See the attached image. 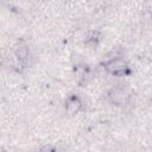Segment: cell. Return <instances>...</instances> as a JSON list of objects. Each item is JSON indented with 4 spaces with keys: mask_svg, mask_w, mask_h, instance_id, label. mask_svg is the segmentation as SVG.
Masks as SVG:
<instances>
[{
    "mask_svg": "<svg viewBox=\"0 0 152 152\" xmlns=\"http://www.w3.org/2000/svg\"><path fill=\"white\" fill-rule=\"evenodd\" d=\"M104 68L112 72V74H115V75H119L121 72L125 71V69L127 68V63L124 58H120V57H115V58H112L109 59L108 62L104 63Z\"/></svg>",
    "mask_w": 152,
    "mask_h": 152,
    "instance_id": "cell-1",
    "label": "cell"
},
{
    "mask_svg": "<svg viewBox=\"0 0 152 152\" xmlns=\"http://www.w3.org/2000/svg\"><path fill=\"white\" fill-rule=\"evenodd\" d=\"M80 108H81V101L78 97L72 96V97L68 99L66 104H65V109H66L68 114H75L80 110Z\"/></svg>",
    "mask_w": 152,
    "mask_h": 152,
    "instance_id": "cell-2",
    "label": "cell"
},
{
    "mask_svg": "<svg viewBox=\"0 0 152 152\" xmlns=\"http://www.w3.org/2000/svg\"><path fill=\"white\" fill-rule=\"evenodd\" d=\"M109 96H110L112 102H114V103H116V104H121V103H124L125 100H126V94H125V91L121 90V89H119V88L113 89V90L110 91V95H109Z\"/></svg>",
    "mask_w": 152,
    "mask_h": 152,
    "instance_id": "cell-3",
    "label": "cell"
}]
</instances>
